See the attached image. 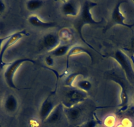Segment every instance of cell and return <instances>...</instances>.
Returning a JSON list of instances; mask_svg holds the SVG:
<instances>
[{
	"label": "cell",
	"mask_w": 134,
	"mask_h": 127,
	"mask_svg": "<svg viewBox=\"0 0 134 127\" xmlns=\"http://www.w3.org/2000/svg\"><path fill=\"white\" fill-rule=\"evenodd\" d=\"M91 86H92L91 83L88 80H87V79H81V80H78L76 82L74 87H76L79 89L80 90L82 91L87 93V91H89L91 89Z\"/></svg>",
	"instance_id": "cell-17"
},
{
	"label": "cell",
	"mask_w": 134,
	"mask_h": 127,
	"mask_svg": "<svg viewBox=\"0 0 134 127\" xmlns=\"http://www.w3.org/2000/svg\"><path fill=\"white\" fill-rule=\"evenodd\" d=\"M97 6V3L96 2H91V1H85L82 5H81L80 11L78 16L74 19L73 26L75 28L76 33H78V36L80 38V39L84 42L89 48L93 50L94 51L96 52L97 53L102 56L99 52L97 51L91 45L87 42V41L84 39L83 37V34H82V29L83 27L86 25H97L100 24L102 21H97L93 18L92 14H91V9Z\"/></svg>",
	"instance_id": "cell-1"
},
{
	"label": "cell",
	"mask_w": 134,
	"mask_h": 127,
	"mask_svg": "<svg viewBox=\"0 0 134 127\" xmlns=\"http://www.w3.org/2000/svg\"><path fill=\"white\" fill-rule=\"evenodd\" d=\"M80 54H86L87 55H88V56L90 57V59H91V63H93V57L92 53L90 51V50L87 49L86 48L83 47L82 46H72L71 47V48L70 49V50L69 51L68 54H66V58H67V62H66V69L68 70L69 66V59L71 56H73L78 55Z\"/></svg>",
	"instance_id": "cell-13"
},
{
	"label": "cell",
	"mask_w": 134,
	"mask_h": 127,
	"mask_svg": "<svg viewBox=\"0 0 134 127\" xmlns=\"http://www.w3.org/2000/svg\"><path fill=\"white\" fill-rule=\"evenodd\" d=\"M64 114V107L62 103H59L55 107L53 111L46 119L45 123L49 124H55L60 122Z\"/></svg>",
	"instance_id": "cell-14"
},
{
	"label": "cell",
	"mask_w": 134,
	"mask_h": 127,
	"mask_svg": "<svg viewBox=\"0 0 134 127\" xmlns=\"http://www.w3.org/2000/svg\"><path fill=\"white\" fill-rule=\"evenodd\" d=\"M87 98V93L86 92L82 91L76 87H66L61 103L64 108H70L80 105Z\"/></svg>",
	"instance_id": "cell-2"
},
{
	"label": "cell",
	"mask_w": 134,
	"mask_h": 127,
	"mask_svg": "<svg viewBox=\"0 0 134 127\" xmlns=\"http://www.w3.org/2000/svg\"><path fill=\"white\" fill-rule=\"evenodd\" d=\"M80 74V73L75 72V73H72L70 75H69L64 80V85H65V86L72 87V84H74L75 80Z\"/></svg>",
	"instance_id": "cell-19"
},
{
	"label": "cell",
	"mask_w": 134,
	"mask_h": 127,
	"mask_svg": "<svg viewBox=\"0 0 134 127\" xmlns=\"http://www.w3.org/2000/svg\"><path fill=\"white\" fill-rule=\"evenodd\" d=\"M0 101H1V95H0Z\"/></svg>",
	"instance_id": "cell-28"
},
{
	"label": "cell",
	"mask_w": 134,
	"mask_h": 127,
	"mask_svg": "<svg viewBox=\"0 0 134 127\" xmlns=\"http://www.w3.org/2000/svg\"><path fill=\"white\" fill-rule=\"evenodd\" d=\"M111 80L114 82L116 83L119 85L121 88V93H120V104L118 105L120 107V111H126V109L128 106V93H127V87L126 84L124 81L123 79L121 78L120 77L118 76H113L111 77Z\"/></svg>",
	"instance_id": "cell-9"
},
{
	"label": "cell",
	"mask_w": 134,
	"mask_h": 127,
	"mask_svg": "<svg viewBox=\"0 0 134 127\" xmlns=\"http://www.w3.org/2000/svg\"><path fill=\"white\" fill-rule=\"evenodd\" d=\"M72 46L73 45H60L58 47H57L56 48L54 49L53 50H52V51L49 53V55H51V56H63L68 54V52H69V51Z\"/></svg>",
	"instance_id": "cell-16"
},
{
	"label": "cell",
	"mask_w": 134,
	"mask_h": 127,
	"mask_svg": "<svg viewBox=\"0 0 134 127\" xmlns=\"http://www.w3.org/2000/svg\"><path fill=\"white\" fill-rule=\"evenodd\" d=\"M19 107V103L16 97L13 94L9 95L4 101V109L9 113L16 112Z\"/></svg>",
	"instance_id": "cell-15"
},
{
	"label": "cell",
	"mask_w": 134,
	"mask_h": 127,
	"mask_svg": "<svg viewBox=\"0 0 134 127\" xmlns=\"http://www.w3.org/2000/svg\"><path fill=\"white\" fill-rule=\"evenodd\" d=\"M26 62H30L31 64H34L36 62L31 58H21L15 60L12 62L7 64V68L5 70L4 74H3V77H4L5 81L7 85L11 89H16V90L20 89L18 88L15 84L14 77H15V75L17 72L18 69L23 65V64L26 63Z\"/></svg>",
	"instance_id": "cell-3"
},
{
	"label": "cell",
	"mask_w": 134,
	"mask_h": 127,
	"mask_svg": "<svg viewBox=\"0 0 134 127\" xmlns=\"http://www.w3.org/2000/svg\"><path fill=\"white\" fill-rule=\"evenodd\" d=\"M60 37L55 33H47L43 37L41 42V47L48 52L53 50L60 45Z\"/></svg>",
	"instance_id": "cell-7"
},
{
	"label": "cell",
	"mask_w": 134,
	"mask_h": 127,
	"mask_svg": "<svg viewBox=\"0 0 134 127\" xmlns=\"http://www.w3.org/2000/svg\"><path fill=\"white\" fill-rule=\"evenodd\" d=\"M81 4L78 1L69 0L63 2L60 7V11L64 16L76 18L79 14Z\"/></svg>",
	"instance_id": "cell-8"
},
{
	"label": "cell",
	"mask_w": 134,
	"mask_h": 127,
	"mask_svg": "<svg viewBox=\"0 0 134 127\" xmlns=\"http://www.w3.org/2000/svg\"><path fill=\"white\" fill-rule=\"evenodd\" d=\"M127 1L122 0V1H119L114 6V9L113 10V12L111 14V18H110V22L108 25H107L105 31H107L109 28H111L112 27L115 25H122L123 27H127V28H132L134 26L133 24L129 25L126 23V18L124 16L123 13H122L120 9V7L122 3H126Z\"/></svg>",
	"instance_id": "cell-5"
},
{
	"label": "cell",
	"mask_w": 134,
	"mask_h": 127,
	"mask_svg": "<svg viewBox=\"0 0 134 127\" xmlns=\"http://www.w3.org/2000/svg\"><path fill=\"white\" fill-rule=\"evenodd\" d=\"M110 57L113 58L119 64L127 81L130 83L133 82L134 69L133 67V63L127 54H125L121 50H118L110 55Z\"/></svg>",
	"instance_id": "cell-4"
},
{
	"label": "cell",
	"mask_w": 134,
	"mask_h": 127,
	"mask_svg": "<svg viewBox=\"0 0 134 127\" xmlns=\"http://www.w3.org/2000/svg\"><path fill=\"white\" fill-rule=\"evenodd\" d=\"M133 3H134V0H133Z\"/></svg>",
	"instance_id": "cell-29"
},
{
	"label": "cell",
	"mask_w": 134,
	"mask_h": 127,
	"mask_svg": "<svg viewBox=\"0 0 134 127\" xmlns=\"http://www.w3.org/2000/svg\"><path fill=\"white\" fill-rule=\"evenodd\" d=\"M57 105L53 101L50 99L49 97L46 98L41 105L39 111V117L42 123H45L46 119L49 117L55 107Z\"/></svg>",
	"instance_id": "cell-11"
},
{
	"label": "cell",
	"mask_w": 134,
	"mask_h": 127,
	"mask_svg": "<svg viewBox=\"0 0 134 127\" xmlns=\"http://www.w3.org/2000/svg\"><path fill=\"white\" fill-rule=\"evenodd\" d=\"M5 8L6 6L4 2L3 1H2V0H0V15L4 12L5 10Z\"/></svg>",
	"instance_id": "cell-24"
},
{
	"label": "cell",
	"mask_w": 134,
	"mask_h": 127,
	"mask_svg": "<svg viewBox=\"0 0 134 127\" xmlns=\"http://www.w3.org/2000/svg\"><path fill=\"white\" fill-rule=\"evenodd\" d=\"M132 63H133V66H134V59L133 60V62H132Z\"/></svg>",
	"instance_id": "cell-26"
},
{
	"label": "cell",
	"mask_w": 134,
	"mask_h": 127,
	"mask_svg": "<svg viewBox=\"0 0 134 127\" xmlns=\"http://www.w3.org/2000/svg\"><path fill=\"white\" fill-rule=\"evenodd\" d=\"M44 4L42 0H29L26 2V9L30 11H34L41 8Z\"/></svg>",
	"instance_id": "cell-18"
},
{
	"label": "cell",
	"mask_w": 134,
	"mask_h": 127,
	"mask_svg": "<svg viewBox=\"0 0 134 127\" xmlns=\"http://www.w3.org/2000/svg\"><path fill=\"white\" fill-rule=\"evenodd\" d=\"M9 37V35H7L6 37H0V52H1V50H2V48L3 46L4 42L8 39Z\"/></svg>",
	"instance_id": "cell-23"
},
{
	"label": "cell",
	"mask_w": 134,
	"mask_h": 127,
	"mask_svg": "<svg viewBox=\"0 0 134 127\" xmlns=\"http://www.w3.org/2000/svg\"><path fill=\"white\" fill-rule=\"evenodd\" d=\"M28 21L33 27L42 28V29H48V28H53L57 26V23L55 22L43 21L36 15H30L28 18Z\"/></svg>",
	"instance_id": "cell-12"
},
{
	"label": "cell",
	"mask_w": 134,
	"mask_h": 127,
	"mask_svg": "<svg viewBox=\"0 0 134 127\" xmlns=\"http://www.w3.org/2000/svg\"><path fill=\"white\" fill-rule=\"evenodd\" d=\"M45 61H46V64H47L48 66H53L54 60L51 55H49L48 56L46 57Z\"/></svg>",
	"instance_id": "cell-22"
},
{
	"label": "cell",
	"mask_w": 134,
	"mask_h": 127,
	"mask_svg": "<svg viewBox=\"0 0 134 127\" xmlns=\"http://www.w3.org/2000/svg\"><path fill=\"white\" fill-rule=\"evenodd\" d=\"M104 127H115L116 126V120L113 116H109L105 121L103 122Z\"/></svg>",
	"instance_id": "cell-21"
},
{
	"label": "cell",
	"mask_w": 134,
	"mask_h": 127,
	"mask_svg": "<svg viewBox=\"0 0 134 127\" xmlns=\"http://www.w3.org/2000/svg\"><path fill=\"white\" fill-rule=\"evenodd\" d=\"M26 35H27V32L26 30L18 31V32L10 35L8 39L3 44L1 52H0V68H3L6 65V64L3 61V57H4L5 53L6 52V51L11 46L15 45L16 42H17L19 40L21 39Z\"/></svg>",
	"instance_id": "cell-6"
},
{
	"label": "cell",
	"mask_w": 134,
	"mask_h": 127,
	"mask_svg": "<svg viewBox=\"0 0 134 127\" xmlns=\"http://www.w3.org/2000/svg\"><path fill=\"white\" fill-rule=\"evenodd\" d=\"M103 124V122L100 121L99 119L97 117L91 119L90 120H87L84 124L83 127H98L99 126H101Z\"/></svg>",
	"instance_id": "cell-20"
},
{
	"label": "cell",
	"mask_w": 134,
	"mask_h": 127,
	"mask_svg": "<svg viewBox=\"0 0 134 127\" xmlns=\"http://www.w3.org/2000/svg\"><path fill=\"white\" fill-rule=\"evenodd\" d=\"M83 112V109L82 106H80V104L70 107V108L64 107V115L66 116L68 120L73 124L80 122V120L82 119Z\"/></svg>",
	"instance_id": "cell-10"
},
{
	"label": "cell",
	"mask_w": 134,
	"mask_h": 127,
	"mask_svg": "<svg viewBox=\"0 0 134 127\" xmlns=\"http://www.w3.org/2000/svg\"><path fill=\"white\" fill-rule=\"evenodd\" d=\"M98 127H104V126H98Z\"/></svg>",
	"instance_id": "cell-27"
},
{
	"label": "cell",
	"mask_w": 134,
	"mask_h": 127,
	"mask_svg": "<svg viewBox=\"0 0 134 127\" xmlns=\"http://www.w3.org/2000/svg\"><path fill=\"white\" fill-rule=\"evenodd\" d=\"M131 49H132V50L134 51V38L133 39L132 42H131Z\"/></svg>",
	"instance_id": "cell-25"
}]
</instances>
